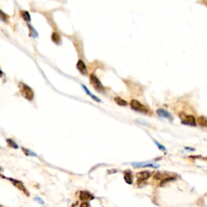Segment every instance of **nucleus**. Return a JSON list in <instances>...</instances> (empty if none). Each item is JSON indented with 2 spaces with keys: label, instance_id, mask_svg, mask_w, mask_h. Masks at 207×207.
I'll list each match as a JSON object with an SVG mask.
<instances>
[{
  "label": "nucleus",
  "instance_id": "ddd939ff",
  "mask_svg": "<svg viewBox=\"0 0 207 207\" xmlns=\"http://www.w3.org/2000/svg\"><path fill=\"white\" fill-rule=\"evenodd\" d=\"M51 39H52V41H53V42L57 44V45H59L60 43H61V36H60V35L58 32H53Z\"/></svg>",
  "mask_w": 207,
  "mask_h": 207
},
{
  "label": "nucleus",
  "instance_id": "a878e982",
  "mask_svg": "<svg viewBox=\"0 0 207 207\" xmlns=\"http://www.w3.org/2000/svg\"><path fill=\"white\" fill-rule=\"evenodd\" d=\"M0 207H4V206H0Z\"/></svg>",
  "mask_w": 207,
  "mask_h": 207
},
{
  "label": "nucleus",
  "instance_id": "b1692460",
  "mask_svg": "<svg viewBox=\"0 0 207 207\" xmlns=\"http://www.w3.org/2000/svg\"><path fill=\"white\" fill-rule=\"evenodd\" d=\"M186 150H190V151H195V149H193V148H189V147H185Z\"/></svg>",
  "mask_w": 207,
  "mask_h": 207
},
{
  "label": "nucleus",
  "instance_id": "aec40b11",
  "mask_svg": "<svg viewBox=\"0 0 207 207\" xmlns=\"http://www.w3.org/2000/svg\"><path fill=\"white\" fill-rule=\"evenodd\" d=\"M28 27H29V28L32 30V32L30 33V36H37V33H36V32L35 29H34L33 28H32L31 25H28Z\"/></svg>",
  "mask_w": 207,
  "mask_h": 207
},
{
  "label": "nucleus",
  "instance_id": "6ab92c4d",
  "mask_svg": "<svg viewBox=\"0 0 207 207\" xmlns=\"http://www.w3.org/2000/svg\"><path fill=\"white\" fill-rule=\"evenodd\" d=\"M154 144H156V145H157V147H158L159 148V150H161V151H167V150H166V148H165L163 146V145H161L160 143H159L157 141L154 140Z\"/></svg>",
  "mask_w": 207,
  "mask_h": 207
},
{
  "label": "nucleus",
  "instance_id": "20e7f679",
  "mask_svg": "<svg viewBox=\"0 0 207 207\" xmlns=\"http://www.w3.org/2000/svg\"><path fill=\"white\" fill-rule=\"evenodd\" d=\"M180 117L181 119V123L184 125H188V126H195L196 125L195 117L192 115H185V114L182 113Z\"/></svg>",
  "mask_w": 207,
  "mask_h": 207
},
{
  "label": "nucleus",
  "instance_id": "39448f33",
  "mask_svg": "<svg viewBox=\"0 0 207 207\" xmlns=\"http://www.w3.org/2000/svg\"><path fill=\"white\" fill-rule=\"evenodd\" d=\"M132 166L134 168H158L159 165L151 162H142V163H132Z\"/></svg>",
  "mask_w": 207,
  "mask_h": 207
},
{
  "label": "nucleus",
  "instance_id": "f8f14e48",
  "mask_svg": "<svg viewBox=\"0 0 207 207\" xmlns=\"http://www.w3.org/2000/svg\"><path fill=\"white\" fill-rule=\"evenodd\" d=\"M197 122H198V124L200 125L201 126L205 127V128H207V118L206 117H205V116H199V117L197 118Z\"/></svg>",
  "mask_w": 207,
  "mask_h": 207
},
{
  "label": "nucleus",
  "instance_id": "2eb2a0df",
  "mask_svg": "<svg viewBox=\"0 0 207 207\" xmlns=\"http://www.w3.org/2000/svg\"><path fill=\"white\" fill-rule=\"evenodd\" d=\"M114 100H115V102H116L118 105H121V106H126L127 105V102L125 100H123L122 98L119 97V96H116V97H115V99H114Z\"/></svg>",
  "mask_w": 207,
  "mask_h": 207
},
{
  "label": "nucleus",
  "instance_id": "9b49d317",
  "mask_svg": "<svg viewBox=\"0 0 207 207\" xmlns=\"http://www.w3.org/2000/svg\"><path fill=\"white\" fill-rule=\"evenodd\" d=\"M124 179L125 181L129 185H131L133 183V175L130 170H127L124 172Z\"/></svg>",
  "mask_w": 207,
  "mask_h": 207
},
{
  "label": "nucleus",
  "instance_id": "393cba45",
  "mask_svg": "<svg viewBox=\"0 0 207 207\" xmlns=\"http://www.w3.org/2000/svg\"><path fill=\"white\" fill-rule=\"evenodd\" d=\"M1 170H2V168H0V171H1Z\"/></svg>",
  "mask_w": 207,
  "mask_h": 207
},
{
  "label": "nucleus",
  "instance_id": "6e6552de",
  "mask_svg": "<svg viewBox=\"0 0 207 207\" xmlns=\"http://www.w3.org/2000/svg\"><path fill=\"white\" fill-rule=\"evenodd\" d=\"M156 113L159 117H162V118H165V119H168V121H172L173 120V116L169 112H168L167 110H165L163 109H157L156 111Z\"/></svg>",
  "mask_w": 207,
  "mask_h": 207
},
{
  "label": "nucleus",
  "instance_id": "f3484780",
  "mask_svg": "<svg viewBox=\"0 0 207 207\" xmlns=\"http://www.w3.org/2000/svg\"><path fill=\"white\" fill-rule=\"evenodd\" d=\"M7 145L10 147H12V148H14V149H18V145L14 141L12 140V139H7Z\"/></svg>",
  "mask_w": 207,
  "mask_h": 207
},
{
  "label": "nucleus",
  "instance_id": "412c9836",
  "mask_svg": "<svg viewBox=\"0 0 207 207\" xmlns=\"http://www.w3.org/2000/svg\"><path fill=\"white\" fill-rule=\"evenodd\" d=\"M23 151H25V153L27 155H29V154H31L32 156H36V154H34L33 152H32V151H28V150H27V149H25V148H23Z\"/></svg>",
  "mask_w": 207,
  "mask_h": 207
},
{
  "label": "nucleus",
  "instance_id": "a211bd4d",
  "mask_svg": "<svg viewBox=\"0 0 207 207\" xmlns=\"http://www.w3.org/2000/svg\"><path fill=\"white\" fill-rule=\"evenodd\" d=\"M7 18H8V16H7V15L5 14L4 11H2L1 10H0V19H1L2 20L7 21Z\"/></svg>",
  "mask_w": 207,
  "mask_h": 207
},
{
  "label": "nucleus",
  "instance_id": "0eeeda50",
  "mask_svg": "<svg viewBox=\"0 0 207 207\" xmlns=\"http://www.w3.org/2000/svg\"><path fill=\"white\" fill-rule=\"evenodd\" d=\"M94 198H95V196L88 191L83 190V191H80V193H79V199L81 201H83L84 202H87L89 201L93 200Z\"/></svg>",
  "mask_w": 207,
  "mask_h": 207
},
{
  "label": "nucleus",
  "instance_id": "5701e85b",
  "mask_svg": "<svg viewBox=\"0 0 207 207\" xmlns=\"http://www.w3.org/2000/svg\"><path fill=\"white\" fill-rule=\"evenodd\" d=\"M79 207H89V204H88V202H83Z\"/></svg>",
  "mask_w": 207,
  "mask_h": 207
},
{
  "label": "nucleus",
  "instance_id": "4468645a",
  "mask_svg": "<svg viewBox=\"0 0 207 207\" xmlns=\"http://www.w3.org/2000/svg\"><path fill=\"white\" fill-rule=\"evenodd\" d=\"M82 87H83V88L84 89L85 92H86V93H87V94H88V95H89L90 97H91V99H93V100H95L96 102H100V99H99L98 97H96V96H95V95H93V94L91 93V91H89L88 88L85 87L84 85H82Z\"/></svg>",
  "mask_w": 207,
  "mask_h": 207
},
{
  "label": "nucleus",
  "instance_id": "7ed1b4c3",
  "mask_svg": "<svg viewBox=\"0 0 207 207\" xmlns=\"http://www.w3.org/2000/svg\"><path fill=\"white\" fill-rule=\"evenodd\" d=\"M90 82H91L92 87L95 88V90L96 91H98V92H104L105 91V88L101 84V82L94 74H91L90 75Z\"/></svg>",
  "mask_w": 207,
  "mask_h": 207
},
{
  "label": "nucleus",
  "instance_id": "1a4fd4ad",
  "mask_svg": "<svg viewBox=\"0 0 207 207\" xmlns=\"http://www.w3.org/2000/svg\"><path fill=\"white\" fill-rule=\"evenodd\" d=\"M8 180H11V182H12V184L14 185V186H15V187L18 188L20 190H21L23 193H25L26 196H29V193H28L27 189L25 188V185H24V184H23L21 181H20V180H14V179H11V178H9Z\"/></svg>",
  "mask_w": 207,
  "mask_h": 207
},
{
  "label": "nucleus",
  "instance_id": "f03ea898",
  "mask_svg": "<svg viewBox=\"0 0 207 207\" xmlns=\"http://www.w3.org/2000/svg\"><path fill=\"white\" fill-rule=\"evenodd\" d=\"M130 106H131V108L133 110H135L137 112H142V113H144V114H151L150 109H148L147 106L141 104L140 102L136 100H132L130 101Z\"/></svg>",
  "mask_w": 207,
  "mask_h": 207
},
{
  "label": "nucleus",
  "instance_id": "f257e3e1",
  "mask_svg": "<svg viewBox=\"0 0 207 207\" xmlns=\"http://www.w3.org/2000/svg\"><path fill=\"white\" fill-rule=\"evenodd\" d=\"M19 88H20L22 95L25 99H27L28 100H32L33 97H34V92L32 91V88L27 84H24V83H20L19 84Z\"/></svg>",
  "mask_w": 207,
  "mask_h": 207
},
{
  "label": "nucleus",
  "instance_id": "423d86ee",
  "mask_svg": "<svg viewBox=\"0 0 207 207\" xmlns=\"http://www.w3.org/2000/svg\"><path fill=\"white\" fill-rule=\"evenodd\" d=\"M151 175V172L149 171H142V172H138L136 174V177H137V180L138 184L143 182L145 180H147L148 178H150V176Z\"/></svg>",
  "mask_w": 207,
  "mask_h": 207
},
{
  "label": "nucleus",
  "instance_id": "4be33fe9",
  "mask_svg": "<svg viewBox=\"0 0 207 207\" xmlns=\"http://www.w3.org/2000/svg\"><path fill=\"white\" fill-rule=\"evenodd\" d=\"M34 200L36 201H37L39 204H41V205H43V204L45 203V202H44V201H43L42 199H41L40 197H36Z\"/></svg>",
  "mask_w": 207,
  "mask_h": 207
},
{
  "label": "nucleus",
  "instance_id": "9d476101",
  "mask_svg": "<svg viewBox=\"0 0 207 207\" xmlns=\"http://www.w3.org/2000/svg\"><path fill=\"white\" fill-rule=\"evenodd\" d=\"M76 67L77 69L79 70L81 74H88V69H87V66L86 64L84 62L83 60H79L77 62V65H76Z\"/></svg>",
  "mask_w": 207,
  "mask_h": 207
},
{
  "label": "nucleus",
  "instance_id": "dca6fc26",
  "mask_svg": "<svg viewBox=\"0 0 207 207\" xmlns=\"http://www.w3.org/2000/svg\"><path fill=\"white\" fill-rule=\"evenodd\" d=\"M20 14H21V16L24 18L25 21H30L31 20V16H30V15H29L28 11H22L20 12Z\"/></svg>",
  "mask_w": 207,
  "mask_h": 207
}]
</instances>
